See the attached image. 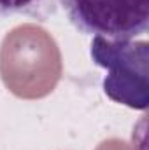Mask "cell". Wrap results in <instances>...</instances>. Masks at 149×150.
Segmentation results:
<instances>
[{"instance_id": "1", "label": "cell", "mask_w": 149, "mask_h": 150, "mask_svg": "<svg viewBox=\"0 0 149 150\" xmlns=\"http://www.w3.org/2000/svg\"><path fill=\"white\" fill-rule=\"evenodd\" d=\"M91 61L105 70L102 89L112 101L133 110L149 103V44L146 40H109L93 37Z\"/></svg>"}, {"instance_id": "3", "label": "cell", "mask_w": 149, "mask_h": 150, "mask_svg": "<svg viewBox=\"0 0 149 150\" xmlns=\"http://www.w3.org/2000/svg\"><path fill=\"white\" fill-rule=\"evenodd\" d=\"M60 0H0V18L47 21L58 12Z\"/></svg>"}, {"instance_id": "2", "label": "cell", "mask_w": 149, "mask_h": 150, "mask_svg": "<svg viewBox=\"0 0 149 150\" xmlns=\"http://www.w3.org/2000/svg\"><path fill=\"white\" fill-rule=\"evenodd\" d=\"M60 5L82 35L130 40L149 30V0H60Z\"/></svg>"}]
</instances>
